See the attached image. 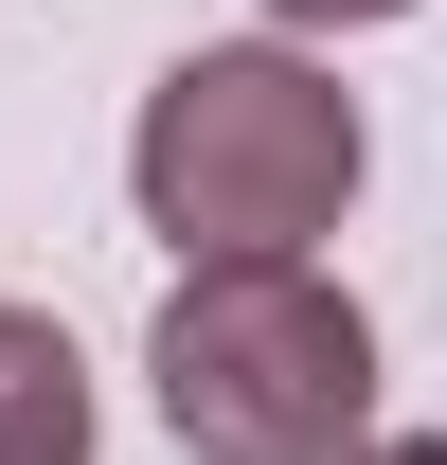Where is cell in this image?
<instances>
[{"label":"cell","mask_w":447,"mask_h":465,"mask_svg":"<svg viewBox=\"0 0 447 465\" xmlns=\"http://www.w3.org/2000/svg\"><path fill=\"white\" fill-rule=\"evenodd\" d=\"M144 232H179V269H304V232H340L358 197V90L286 36H233V54H179L144 90Z\"/></svg>","instance_id":"obj_1"},{"label":"cell","mask_w":447,"mask_h":465,"mask_svg":"<svg viewBox=\"0 0 447 465\" xmlns=\"http://www.w3.org/2000/svg\"><path fill=\"white\" fill-rule=\"evenodd\" d=\"M144 376H162V430L197 465H358L376 448V322L323 269H179Z\"/></svg>","instance_id":"obj_2"},{"label":"cell","mask_w":447,"mask_h":465,"mask_svg":"<svg viewBox=\"0 0 447 465\" xmlns=\"http://www.w3.org/2000/svg\"><path fill=\"white\" fill-rule=\"evenodd\" d=\"M0 465H90V358L36 304H0Z\"/></svg>","instance_id":"obj_3"},{"label":"cell","mask_w":447,"mask_h":465,"mask_svg":"<svg viewBox=\"0 0 447 465\" xmlns=\"http://www.w3.org/2000/svg\"><path fill=\"white\" fill-rule=\"evenodd\" d=\"M269 18H412V0H269Z\"/></svg>","instance_id":"obj_4"},{"label":"cell","mask_w":447,"mask_h":465,"mask_svg":"<svg viewBox=\"0 0 447 465\" xmlns=\"http://www.w3.org/2000/svg\"><path fill=\"white\" fill-rule=\"evenodd\" d=\"M358 465H447V448H430V430H412V448H358Z\"/></svg>","instance_id":"obj_5"}]
</instances>
